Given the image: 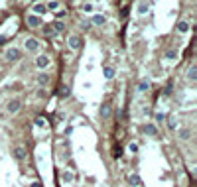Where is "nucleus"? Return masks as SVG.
Returning <instances> with one entry per match:
<instances>
[{
    "label": "nucleus",
    "instance_id": "nucleus-27",
    "mask_svg": "<svg viewBox=\"0 0 197 187\" xmlns=\"http://www.w3.org/2000/svg\"><path fill=\"white\" fill-rule=\"evenodd\" d=\"M128 150H130L132 154H136V152H138V144H134V142H132L130 146H128Z\"/></svg>",
    "mask_w": 197,
    "mask_h": 187
},
{
    "label": "nucleus",
    "instance_id": "nucleus-26",
    "mask_svg": "<svg viewBox=\"0 0 197 187\" xmlns=\"http://www.w3.org/2000/svg\"><path fill=\"white\" fill-rule=\"evenodd\" d=\"M168 126H170L171 130H176V128H177V120H176V118H171V120H170V124H168Z\"/></svg>",
    "mask_w": 197,
    "mask_h": 187
},
{
    "label": "nucleus",
    "instance_id": "nucleus-7",
    "mask_svg": "<svg viewBox=\"0 0 197 187\" xmlns=\"http://www.w3.org/2000/svg\"><path fill=\"white\" fill-rule=\"evenodd\" d=\"M14 158L16 160H26V150L22 148V146H16L14 148Z\"/></svg>",
    "mask_w": 197,
    "mask_h": 187
},
{
    "label": "nucleus",
    "instance_id": "nucleus-6",
    "mask_svg": "<svg viewBox=\"0 0 197 187\" xmlns=\"http://www.w3.org/2000/svg\"><path fill=\"white\" fill-rule=\"evenodd\" d=\"M128 183H130L132 187H140V185H142V179H140V175L130 173V175H128Z\"/></svg>",
    "mask_w": 197,
    "mask_h": 187
},
{
    "label": "nucleus",
    "instance_id": "nucleus-18",
    "mask_svg": "<svg viewBox=\"0 0 197 187\" xmlns=\"http://www.w3.org/2000/svg\"><path fill=\"white\" fill-rule=\"evenodd\" d=\"M138 89H140V91H148V89H150V81H148V79H144V81H140V85H138Z\"/></svg>",
    "mask_w": 197,
    "mask_h": 187
},
{
    "label": "nucleus",
    "instance_id": "nucleus-13",
    "mask_svg": "<svg viewBox=\"0 0 197 187\" xmlns=\"http://www.w3.org/2000/svg\"><path fill=\"white\" fill-rule=\"evenodd\" d=\"M148 8H150V0H142V2L138 4V12L146 14V12H148Z\"/></svg>",
    "mask_w": 197,
    "mask_h": 187
},
{
    "label": "nucleus",
    "instance_id": "nucleus-22",
    "mask_svg": "<svg viewBox=\"0 0 197 187\" xmlns=\"http://www.w3.org/2000/svg\"><path fill=\"white\" fill-rule=\"evenodd\" d=\"M63 181H65V183H71L73 181V173L71 171H65V173H63Z\"/></svg>",
    "mask_w": 197,
    "mask_h": 187
},
{
    "label": "nucleus",
    "instance_id": "nucleus-31",
    "mask_svg": "<svg viewBox=\"0 0 197 187\" xmlns=\"http://www.w3.org/2000/svg\"><path fill=\"white\" fill-rule=\"evenodd\" d=\"M32 2H38V0H32Z\"/></svg>",
    "mask_w": 197,
    "mask_h": 187
},
{
    "label": "nucleus",
    "instance_id": "nucleus-5",
    "mask_svg": "<svg viewBox=\"0 0 197 187\" xmlns=\"http://www.w3.org/2000/svg\"><path fill=\"white\" fill-rule=\"evenodd\" d=\"M36 65H38L39 69L47 67V65H49V57H47V55H38V57H36Z\"/></svg>",
    "mask_w": 197,
    "mask_h": 187
},
{
    "label": "nucleus",
    "instance_id": "nucleus-21",
    "mask_svg": "<svg viewBox=\"0 0 197 187\" xmlns=\"http://www.w3.org/2000/svg\"><path fill=\"white\" fill-rule=\"evenodd\" d=\"M46 8H47V10H57V8H59V2H57V0H51Z\"/></svg>",
    "mask_w": 197,
    "mask_h": 187
},
{
    "label": "nucleus",
    "instance_id": "nucleus-10",
    "mask_svg": "<svg viewBox=\"0 0 197 187\" xmlns=\"http://www.w3.org/2000/svg\"><path fill=\"white\" fill-rule=\"evenodd\" d=\"M28 26L30 28H38L39 26V18L36 16V14H30V16H28Z\"/></svg>",
    "mask_w": 197,
    "mask_h": 187
},
{
    "label": "nucleus",
    "instance_id": "nucleus-16",
    "mask_svg": "<svg viewBox=\"0 0 197 187\" xmlns=\"http://www.w3.org/2000/svg\"><path fill=\"white\" fill-rule=\"evenodd\" d=\"M187 30H189V24H187V22H185V20H181V22H179V24H177V32L185 34V32H187Z\"/></svg>",
    "mask_w": 197,
    "mask_h": 187
},
{
    "label": "nucleus",
    "instance_id": "nucleus-12",
    "mask_svg": "<svg viewBox=\"0 0 197 187\" xmlns=\"http://www.w3.org/2000/svg\"><path fill=\"white\" fill-rule=\"evenodd\" d=\"M105 22H106V18L103 14H95V16H93V24H95V26H103Z\"/></svg>",
    "mask_w": 197,
    "mask_h": 187
},
{
    "label": "nucleus",
    "instance_id": "nucleus-11",
    "mask_svg": "<svg viewBox=\"0 0 197 187\" xmlns=\"http://www.w3.org/2000/svg\"><path fill=\"white\" fill-rule=\"evenodd\" d=\"M51 30H55L57 34H61L63 30H65V22H61V20H55V22H53V26H51Z\"/></svg>",
    "mask_w": 197,
    "mask_h": 187
},
{
    "label": "nucleus",
    "instance_id": "nucleus-25",
    "mask_svg": "<svg viewBox=\"0 0 197 187\" xmlns=\"http://www.w3.org/2000/svg\"><path fill=\"white\" fill-rule=\"evenodd\" d=\"M69 93H71V91L67 89V87H63V89H61V97H63V98H67V97H69Z\"/></svg>",
    "mask_w": 197,
    "mask_h": 187
},
{
    "label": "nucleus",
    "instance_id": "nucleus-19",
    "mask_svg": "<svg viewBox=\"0 0 197 187\" xmlns=\"http://www.w3.org/2000/svg\"><path fill=\"white\" fill-rule=\"evenodd\" d=\"M108 114H111V106H108V104H105V106L101 108V116H103V118H106Z\"/></svg>",
    "mask_w": 197,
    "mask_h": 187
},
{
    "label": "nucleus",
    "instance_id": "nucleus-4",
    "mask_svg": "<svg viewBox=\"0 0 197 187\" xmlns=\"http://www.w3.org/2000/svg\"><path fill=\"white\" fill-rule=\"evenodd\" d=\"M38 47H39V41H38V39H34V38H28L26 39V49H28V51H36Z\"/></svg>",
    "mask_w": 197,
    "mask_h": 187
},
{
    "label": "nucleus",
    "instance_id": "nucleus-23",
    "mask_svg": "<svg viewBox=\"0 0 197 187\" xmlns=\"http://www.w3.org/2000/svg\"><path fill=\"white\" fill-rule=\"evenodd\" d=\"M166 57L176 59V57H177V51H176V49H168V51H166Z\"/></svg>",
    "mask_w": 197,
    "mask_h": 187
},
{
    "label": "nucleus",
    "instance_id": "nucleus-9",
    "mask_svg": "<svg viewBox=\"0 0 197 187\" xmlns=\"http://www.w3.org/2000/svg\"><path fill=\"white\" fill-rule=\"evenodd\" d=\"M144 132L148 136H158V128L156 124H144Z\"/></svg>",
    "mask_w": 197,
    "mask_h": 187
},
{
    "label": "nucleus",
    "instance_id": "nucleus-24",
    "mask_svg": "<svg viewBox=\"0 0 197 187\" xmlns=\"http://www.w3.org/2000/svg\"><path fill=\"white\" fill-rule=\"evenodd\" d=\"M65 16H67V12H65V10H59V12L55 14V18H57V20H61V22H63V18H65Z\"/></svg>",
    "mask_w": 197,
    "mask_h": 187
},
{
    "label": "nucleus",
    "instance_id": "nucleus-17",
    "mask_svg": "<svg viewBox=\"0 0 197 187\" xmlns=\"http://www.w3.org/2000/svg\"><path fill=\"white\" fill-rule=\"evenodd\" d=\"M47 81H49V75H46V73H39L38 75V83L39 85H47Z\"/></svg>",
    "mask_w": 197,
    "mask_h": 187
},
{
    "label": "nucleus",
    "instance_id": "nucleus-28",
    "mask_svg": "<svg viewBox=\"0 0 197 187\" xmlns=\"http://www.w3.org/2000/svg\"><path fill=\"white\" fill-rule=\"evenodd\" d=\"M36 124H38V126H46V120H44V118H36Z\"/></svg>",
    "mask_w": 197,
    "mask_h": 187
},
{
    "label": "nucleus",
    "instance_id": "nucleus-30",
    "mask_svg": "<svg viewBox=\"0 0 197 187\" xmlns=\"http://www.w3.org/2000/svg\"><path fill=\"white\" fill-rule=\"evenodd\" d=\"M30 187H41V181H34V183H32Z\"/></svg>",
    "mask_w": 197,
    "mask_h": 187
},
{
    "label": "nucleus",
    "instance_id": "nucleus-2",
    "mask_svg": "<svg viewBox=\"0 0 197 187\" xmlns=\"http://www.w3.org/2000/svg\"><path fill=\"white\" fill-rule=\"evenodd\" d=\"M20 106H22L20 98H14V101H10V103H8V112H10V114H16V112L20 110Z\"/></svg>",
    "mask_w": 197,
    "mask_h": 187
},
{
    "label": "nucleus",
    "instance_id": "nucleus-8",
    "mask_svg": "<svg viewBox=\"0 0 197 187\" xmlns=\"http://www.w3.org/2000/svg\"><path fill=\"white\" fill-rule=\"evenodd\" d=\"M34 14H47V8H46V4H41V2H36L34 4Z\"/></svg>",
    "mask_w": 197,
    "mask_h": 187
},
{
    "label": "nucleus",
    "instance_id": "nucleus-15",
    "mask_svg": "<svg viewBox=\"0 0 197 187\" xmlns=\"http://www.w3.org/2000/svg\"><path fill=\"white\" fill-rule=\"evenodd\" d=\"M179 138H181V140H189L191 138V130L189 128H181L179 130Z\"/></svg>",
    "mask_w": 197,
    "mask_h": 187
},
{
    "label": "nucleus",
    "instance_id": "nucleus-3",
    "mask_svg": "<svg viewBox=\"0 0 197 187\" xmlns=\"http://www.w3.org/2000/svg\"><path fill=\"white\" fill-rule=\"evenodd\" d=\"M81 45H83V39L79 38V36H71L69 38V47L71 49H81Z\"/></svg>",
    "mask_w": 197,
    "mask_h": 187
},
{
    "label": "nucleus",
    "instance_id": "nucleus-20",
    "mask_svg": "<svg viewBox=\"0 0 197 187\" xmlns=\"http://www.w3.org/2000/svg\"><path fill=\"white\" fill-rule=\"evenodd\" d=\"M105 77L106 79H112V77H114V69H112V67H105Z\"/></svg>",
    "mask_w": 197,
    "mask_h": 187
},
{
    "label": "nucleus",
    "instance_id": "nucleus-29",
    "mask_svg": "<svg viewBox=\"0 0 197 187\" xmlns=\"http://www.w3.org/2000/svg\"><path fill=\"white\" fill-rule=\"evenodd\" d=\"M44 34H46V36H51V28H49V26H44Z\"/></svg>",
    "mask_w": 197,
    "mask_h": 187
},
{
    "label": "nucleus",
    "instance_id": "nucleus-14",
    "mask_svg": "<svg viewBox=\"0 0 197 187\" xmlns=\"http://www.w3.org/2000/svg\"><path fill=\"white\" fill-rule=\"evenodd\" d=\"M187 79H189V81H195V79H197V67H195V65H191V67H189V71H187Z\"/></svg>",
    "mask_w": 197,
    "mask_h": 187
},
{
    "label": "nucleus",
    "instance_id": "nucleus-1",
    "mask_svg": "<svg viewBox=\"0 0 197 187\" xmlns=\"http://www.w3.org/2000/svg\"><path fill=\"white\" fill-rule=\"evenodd\" d=\"M20 55H22V53H20V49H16V47H10V49L6 51V59L8 61H18Z\"/></svg>",
    "mask_w": 197,
    "mask_h": 187
}]
</instances>
